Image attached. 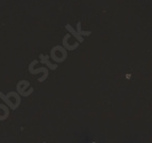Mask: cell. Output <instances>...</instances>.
Wrapping results in <instances>:
<instances>
[]
</instances>
